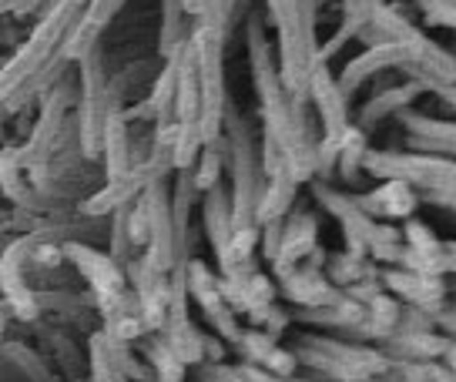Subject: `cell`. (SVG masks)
Wrapping results in <instances>:
<instances>
[{
	"label": "cell",
	"instance_id": "6da1fadb",
	"mask_svg": "<svg viewBox=\"0 0 456 382\" xmlns=\"http://www.w3.org/2000/svg\"><path fill=\"white\" fill-rule=\"evenodd\" d=\"M121 4H125V0H91L85 17L91 20V24H98L101 28V24H108V20L118 14V7H121Z\"/></svg>",
	"mask_w": 456,
	"mask_h": 382
}]
</instances>
